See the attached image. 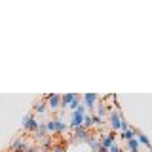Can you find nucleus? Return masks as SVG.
<instances>
[{"mask_svg":"<svg viewBox=\"0 0 152 152\" xmlns=\"http://www.w3.org/2000/svg\"><path fill=\"white\" fill-rule=\"evenodd\" d=\"M44 101H46V104L51 108V110H59L61 108V95H57V93H50Z\"/></svg>","mask_w":152,"mask_h":152,"instance_id":"2","label":"nucleus"},{"mask_svg":"<svg viewBox=\"0 0 152 152\" xmlns=\"http://www.w3.org/2000/svg\"><path fill=\"white\" fill-rule=\"evenodd\" d=\"M78 104H80V97H78V95H76V97H74V101L69 104V108H72V110H74V108L78 107Z\"/></svg>","mask_w":152,"mask_h":152,"instance_id":"18","label":"nucleus"},{"mask_svg":"<svg viewBox=\"0 0 152 152\" xmlns=\"http://www.w3.org/2000/svg\"><path fill=\"white\" fill-rule=\"evenodd\" d=\"M135 139L139 141V145H145L146 148H150V141H148V137H146L145 133H137V135H135Z\"/></svg>","mask_w":152,"mask_h":152,"instance_id":"12","label":"nucleus"},{"mask_svg":"<svg viewBox=\"0 0 152 152\" xmlns=\"http://www.w3.org/2000/svg\"><path fill=\"white\" fill-rule=\"evenodd\" d=\"M107 152H124V150H122V148H120V146H118V145H116V142H114V145H112V146H110V148H108Z\"/></svg>","mask_w":152,"mask_h":152,"instance_id":"19","label":"nucleus"},{"mask_svg":"<svg viewBox=\"0 0 152 152\" xmlns=\"http://www.w3.org/2000/svg\"><path fill=\"white\" fill-rule=\"evenodd\" d=\"M46 131H50V133L55 131V124H53V120H50V122L46 124Z\"/></svg>","mask_w":152,"mask_h":152,"instance_id":"17","label":"nucleus"},{"mask_svg":"<svg viewBox=\"0 0 152 152\" xmlns=\"http://www.w3.org/2000/svg\"><path fill=\"white\" fill-rule=\"evenodd\" d=\"M27 148H28V142H25L21 137H15V141L12 142V150H15V152H25Z\"/></svg>","mask_w":152,"mask_h":152,"instance_id":"7","label":"nucleus"},{"mask_svg":"<svg viewBox=\"0 0 152 152\" xmlns=\"http://www.w3.org/2000/svg\"><path fill=\"white\" fill-rule=\"evenodd\" d=\"M36 127H38L36 118L32 116V114H27V116L23 118V129H25V131H32V133H34V131H36Z\"/></svg>","mask_w":152,"mask_h":152,"instance_id":"3","label":"nucleus"},{"mask_svg":"<svg viewBox=\"0 0 152 152\" xmlns=\"http://www.w3.org/2000/svg\"><path fill=\"white\" fill-rule=\"evenodd\" d=\"M89 135H91L89 129H86L84 126H80V127H76V129H74V135H72V139H70V141H72L74 145H78V142H88Z\"/></svg>","mask_w":152,"mask_h":152,"instance_id":"1","label":"nucleus"},{"mask_svg":"<svg viewBox=\"0 0 152 152\" xmlns=\"http://www.w3.org/2000/svg\"><path fill=\"white\" fill-rule=\"evenodd\" d=\"M129 152H139V150H129Z\"/></svg>","mask_w":152,"mask_h":152,"instance_id":"21","label":"nucleus"},{"mask_svg":"<svg viewBox=\"0 0 152 152\" xmlns=\"http://www.w3.org/2000/svg\"><path fill=\"white\" fill-rule=\"evenodd\" d=\"M53 124H55V131L53 133H63L66 129V124L63 120H53Z\"/></svg>","mask_w":152,"mask_h":152,"instance_id":"13","label":"nucleus"},{"mask_svg":"<svg viewBox=\"0 0 152 152\" xmlns=\"http://www.w3.org/2000/svg\"><path fill=\"white\" fill-rule=\"evenodd\" d=\"M99 142H101V146L103 148H110V146L114 145V142H116V135H114V133H108V135H103L101 139H99Z\"/></svg>","mask_w":152,"mask_h":152,"instance_id":"6","label":"nucleus"},{"mask_svg":"<svg viewBox=\"0 0 152 152\" xmlns=\"http://www.w3.org/2000/svg\"><path fill=\"white\" fill-rule=\"evenodd\" d=\"M108 118H110V129L112 131H120V122H122V114L120 110H112L110 114H108Z\"/></svg>","mask_w":152,"mask_h":152,"instance_id":"4","label":"nucleus"},{"mask_svg":"<svg viewBox=\"0 0 152 152\" xmlns=\"http://www.w3.org/2000/svg\"><path fill=\"white\" fill-rule=\"evenodd\" d=\"M74 97H76L74 93H65V95H61V107H63V108L69 107V104L74 101Z\"/></svg>","mask_w":152,"mask_h":152,"instance_id":"9","label":"nucleus"},{"mask_svg":"<svg viewBox=\"0 0 152 152\" xmlns=\"http://www.w3.org/2000/svg\"><path fill=\"white\" fill-rule=\"evenodd\" d=\"M99 99V95H95V93H86L84 95V107L86 108H89L93 114V108H95V101Z\"/></svg>","mask_w":152,"mask_h":152,"instance_id":"5","label":"nucleus"},{"mask_svg":"<svg viewBox=\"0 0 152 152\" xmlns=\"http://www.w3.org/2000/svg\"><path fill=\"white\" fill-rule=\"evenodd\" d=\"M46 101H40V103H36L34 104V112H38V114H42V112H46Z\"/></svg>","mask_w":152,"mask_h":152,"instance_id":"15","label":"nucleus"},{"mask_svg":"<svg viewBox=\"0 0 152 152\" xmlns=\"http://www.w3.org/2000/svg\"><path fill=\"white\" fill-rule=\"evenodd\" d=\"M135 135H137V131L133 129V127H129V129H126V131H120V137L124 141H129V139H135Z\"/></svg>","mask_w":152,"mask_h":152,"instance_id":"10","label":"nucleus"},{"mask_svg":"<svg viewBox=\"0 0 152 152\" xmlns=\"http://www.w3.org/2000/svg\"><path fill=\"white\" fill-rule=\"evenodd\" d=\"M25 152H40V148H36V146H28Z\"/></svg>","mask_w":152,"mask_h":152,"instance_id":"20","label":"nucleus"},{"mask_svg":"<svg viewBox=\"0 0 152 152\" xmlns=\"http://www.w3.org/2000/svg\"><path fill=\"white\" fill-rule=\"evenodd\" d=\"M95 108H97V114H95V116H97L99 120H103V118L107 116V110H108V108H107V104H104V103H101V104H95Z\"/></svg>","mask_w":152,"mask_h":152,"instance_id":"11","label":"nucleus"},{"mask_svg":"<svg viewBox=\"0 0 152 152\" xmlns=\"http://www.w3.org/2000/svg\"><path fill=\"white\" fill-rule=\"evenodd\" d=\"M51 152H66V146L65 145H55L53 148H51Z\"/></svg>","mask_w":152,"mask_h":152,"instance_id":"16","label":"nucleus"},{"mask_svg":"<svg viewBox=\"0 0 152 152\" xmlns=\"http://www.w3.org/2000/svg\"><path fill=\"white\" fill-rule=\"evenodd\" d=\"M82 118L84 116H78V114H70V124H69V126H66V127H70V129H76V127H80V126H82Z\"/></svg>","mask_w":152,"mask_h":152,"instance_id":"8","label":"nucleus"},{"mask_svg":"<svg viewBox=\"0 0 152 152\" xmlns=\"http://www.w3.org/2000/svg\"><path fill=\"white\" fill-rule=\"evenodd\" d=\"M139 148H141V145H139L137 139H129V141H127V150H139Z\"/></svg>","mask_w":152,"mask_h":152,"instance_id":"14","label":"nucleus"}]
</instances>
